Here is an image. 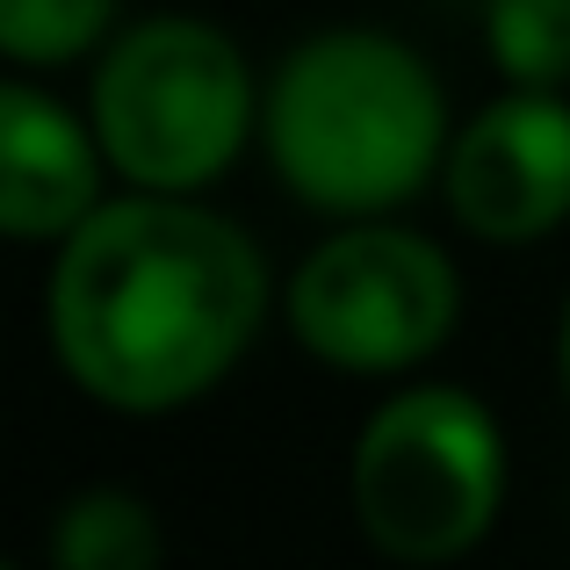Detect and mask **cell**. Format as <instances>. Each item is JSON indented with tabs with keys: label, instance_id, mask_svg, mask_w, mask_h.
I'll list each match as a JSON object with an SVG mask.
<instances>
[{
	"label": "cell",
	"instance_id": "obj_1",
	"mask_svg": "<svg viewBox=\"0 0 570 570\" xmlns=\"http://www.w3.org/2000/svg\"><path fill=\"white\" fill-rule=\"evenodd\" d=\"M267 318V261L232 217L167 188L101 203L58 238L51 354L95 404L159 419L209 397Z\"/></svg>",
	"mask_w": 570,
	"mask_h": 570
},
{
	"label": "cell",
	"instance_id": "obj_2",
	"mask_svg": "<svg viewBox=\"0 0 570 570\" xmlns=\"http://www.w3.org/2000/svg\"><path fill=\"white\" fill-rule=\"evenodd\" d=\"M282 188L325 217H383L448 159V95L412 43L383 29H318L282 58L261 101Z\"/></svg>",
	"mask_w": 570,
	"mask_h": 570
},
{
	"label": "cell",
	"instance_id": "obj_3",
	"mask_svg": "<svg viewBox=\"0 0 570 570\" xmlns=\"http://www.w3.org/2000/svg\"><path fill=\"white\" fill-rule=\"evenodd\" d=\"M253 72L203 14H153L101 43L87 124L130 188L195 195L238 159L253 130Z\"/></svg>",
	"mask_w": 570,
	"mask_h": 570
},
{
	"label": "cell",
	"instance_id": "obj_4",
	"mask_svg": "<svg viewBox=\"0 0 570 570\" xmlns=\"http://www.w3.org/2000/svg\"><path fill=\"white\" fill-rule=\"evenodd\" d=\"M354 520L390 563H455L505 505V433L484 397L412 383L354 441Z\"/></svg>",
	"mask_w": 570,
	"mask_h": 570
},
{
	"label": "cell",
	"instance_id": "obj_5",
	"mask_svg": "<svg viewBox=\"0 0 570 570\" xmlns=\"http://www.w3.org/2000/svg\"><path fill=\"white\" fill-rule=\"evenodd\" d=\"M462 318L455 261L404 224H347L289 282V333L347 376H404L433 362Z\"/></svg>",
	"mask_w": 570,
	"mask_h": 570
},
{
	"label": "cell",
	"instance_id": "obj_6",
	"mask_svg": "<svg viewBox=\"0 0 570 570\" xmlns=\"http://www.w3.org/2000/svg\"><path fill=\"white\" fill-rule=\"evenodd\" d=\"M441 195L491 246H528L570 224V101L563 87H513L448 138Z\"/></svg>",
	"mask_w": 570,
	"mask_h": 570
},
{
	"label": "cell",
	"instance_id": "obj_7",
	"mask_svg": "<svg viewBox=\"0 0 570 570\" xmlns=\"http://www.w3.org/2000/svg\"><path fill=\"white\" fill-rule=\"evenodd\" d=\"M101 167L109 153L95 124H80L43 87L0 80V238L58 246L101 209Z\"/></svg>",
	"mask_w": 570,
	"mask_h": 570
},
{
	"label": "cell",
	"instance_id": "obj_8",
	"mask_svg": "<svg viewBox=\"0 0 570 570\" xmlns=\"http://www.w3.org/2000/svg\"><path fill=\"white\" fill-rule=\"evenodd\" d=\"M43 557L58 570H153L167 557L159 513L124 484H87L51 513V542Z\"/></svg>",
	"mask_w": 570,
	"mask_h": 570
},
{
	"label": "cell",
	"instance_id": "obj_9",
	"mask_svg": "<svg viewBox=\"0 0 570 570\" xmlns=\"http://www.w3.org/2000/svg\"><path fill=\"white\" fill-rule=\"evenodd\" d=\"M124 0H0V58L8 66H72L101 51Z\"/></svg>",
	"mask_w": 570,
	"mask_h": 570
},
{
	"label": "cell",
	"instance_id": "obj_10",
	"mask_svg": "<svg viewBox=\"0 0 570 570\" xmlns=\"http://www.w3.org/2000/svg\"><path fill=\"white\" fill-rule=\"evenodd\" d=\"M484 43L513 87L570 80V0H484Z\"/></svg>",
	"mask_w": 570,
	"mask_h": 570
},
{
	"label": "cell",
	"instance_id": "obj_11",
	"mask_svg": "<svg viewBox=\"0 0 570 570\" xmlns=\"http://www.w3.org/2000/svg\"><path fill=\"white\" fill-rule=\"evenodd\" d=\"M557 383H563V397H570V304H563V318H557Z\"/></svg>",
	"mask_w": 570,
	"mask_h": 570
}]
</instances>
